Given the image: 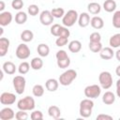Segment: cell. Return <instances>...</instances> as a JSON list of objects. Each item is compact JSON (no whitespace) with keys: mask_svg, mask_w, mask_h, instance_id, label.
<instances>
[{"mask_svg":"<svg viewBox=\"0 0 120 120\" xmlns=\"http://www.w3.org/2000/svg\"><path fill=\"white\" fill-rule=\"evenodd\" d=\"M112 25L114 28L120 29V10L114 11L112 15Z\"/></svg>","mask_w":120,"mask_h":120,"instance_id":"obj_33","label":"cell"},{"mask_svg":"<svg viewBox=\"0 0 120 120\" xmlns=\"http://www.w3.org/2000/svg\"><path fill=\"white\" fill-rule=\"evenodd\" d=\"M30 49L29 47L25 44V43H22V44H19L18 47L16 48V51H15V54H16V57L18 59H21V60H25L27 59L29 56H30Z\"/></svg>","mask_w":120,"mask_h":120,"instance_id":"obj_8","label":"cell"},{"mask_svg":"<svg viewBox=\"0 0 120 120\" xmlns=\"http://www.w3.org/2000/svg\"><path fill=\"white\" fill-rule=\"evenodd\" d=\"M21 39L23 42H30L34 38V33L31 30H23L21 33Z\"/></svg>","mask_w":120,"mask_h":120,"instance_id":"obj_28","label":"cell"},{"mask_svg":"<svg viewBox=\"0 0 120 120\" xmlns=\"http://www.w3.org/2000/svg\"><path fill=\"white\" fill-rule=\"evenodd\" d=\"M27 21V14L24 11H18L15 15V22L17 24H24Z\"/></svg>","mask_w":120,"mask_h":120,"instance_id":"obj_26","label":"cell"},{"mask_svg":"<svg viewBox=\"0 0 120 120\" xmlns=\"http://www.w3.org/2000/svg\"><path fill=\"white\" fill-rule=\"evenodd\" d=\"M68 47L69 52H71L73 53H76V52H79L81 51V49H82V43H81V41L76 40V39L75 40H71L68 43Z\"/></svg>","mask_w":120,"mask_h":120,"instance_id":"obj_23","label":"cell"},{"mask_svg":"<svg viewBox=\"0 0 120 120\" xmlns=\"http://www.w3.org/2000/svg\"><path fill=\"white\" fill-rule=\"evenodd\" d=\"M2 68H3V71L8 75H13L17 70V67L11 61L5 62L3 64V66H2Z\"/></svg>","mask_w":120,"mask_h":120,"instance_id":"obj_15","label":"cell"},{"mask_svg":"<svg viewBox=\"0 0 120 120\" xmlns=\"http://www.w3.org/2000/svg\"><path fill=\"white\" fill-rule=\"evenodd\" d=\"M12 83H13V87L15 89V92L18 95H22L24 92L25 85H26V80L23 76H22V74L15 76L12 80Z\"/></svg>","mask_w":120,"mask_h":120,"instance_id":"obj_6","label":"cell"},{"mask_svg":"<svg viewBox=\"0 0 120 120\" xmlns=\"http://www.w3.org/2000/svg\"><path fill=\"white\" fill-rule=\"evenodd\" d=\"M27 11H28V14L29 15H31V16H37L39 13V8H38V5L32 4V5H30L28 7Z\"/></svg>","mask_w":120,"mask_h":120,"instance_id":"obj_35","label":"cell"},{"mask_svg":"<svg viewBox=\"0 0 120 120\" xmlns=\"http://www.w3.org/2000/svg\"><path fill=\"white\" fill-rule=\"evenodd\" d=\"M0 36H2V34H3V28H0Z\"/></svg>","mask_w":120,"mask_h":120,"instance_id":"obj_48","label":"cell"},{"mask_svg":"<svg viewBox=\"0 0 120 120\" xmlns=\"http://www.w3.org/2000/svg\"><path fill=\"white\" fill-rule=\"evenodd\" d=\"M119 119H120V117H119Z\"/></svg>","mask_w":120,"mask_h":120,"instance_id":"obj_49","label":"cell"},{"mask_svg":"<svg viewBox=\"0 0 120 120\" xmlns=\"http://www.w3.org/2000/svg\"><path fill=\"white\" fill-rule=\"evenodd\" d=\"M35 106H36L35 99L30 96H26L21 98L20 100H18L17 102V108L22 111H33L35 109Z\"/></svg>","mask_w":120,"mask_h":120,"instance_id":"obj_3","label":"cell"},{"mask_svg":"<svg viewBox=\"0 0 120 120\" xmlns=\"http://www.w3.org/2000/svg\"><path fill=\"white\" fill-rule=\"evenodd\" d=\"M53 19H54V17L52 16V14L50 10H47V9L43 10L39 14V22L42 25H45V26L51 25L53 22Z\"/></svg>","mask_w":120,"mask_h":120,"instance_id":"obj_9","label":"cell"},{"mask_svg":"<svg viewBox=\"0 0 120 120\" xmlns=\"http://www.w3.org/2000/svg\"><path fill=\"white\" fill-rule=\"evenodd\" d=\"M114 54H115L116 59H117L119 62H120V49H118V50L115 52V53H114Z\"/></svg>","mask_w":120,"mask_h":120,"instance_id":"obj_45","label":"cell"},{"mask_svg":"<svg viewBox=\"0 0 120 120\" xmlns=\"http://www.w3.org/2000/svg\"><path fill=\"white\" fill-rule=\"evenodd\" d=\"M77 78V72L74 69H68L59 76V83L63 86H68Z\"/></svg>","mask_w":120,"mask_h":120,"instance_id":"obj_2","label":"cell"},{"mask_svg":"<svg viewBox=\"0 0 120 120\" xmlns=\"http://www.w3.org/2000/svg\"><path fill=\"white\" fill-rule=\"evenodd\" d=\"M116 95L118 98H120V79L116 81Z\"/></svg>","mask_w":120,"mask_h":120,"instance_id":"obj_44","label":"cell"},{"mask_svg":"<svg viewBox=\"0 0 120 120\" xmlns=\"http://www.w3.org/2000/svg\"><path fill=\"white\" fill-rule=\"evenodd\" d=\"M9 45H10L9 39L7 38L1 37V38H0V56L1 57L5 56L8 53V51L9 49Z\"/></svg>","mask_w":120,"mask_h":120,"instance_id":"obj_14","label":"cell"},{"mask_svg":"<svg viewBox=\"0 0 120 120\" xmlns=\"http://www.w3.org/2000/svg\"><path fill=\"white\" fill-rule=\"evenodd\" d=\"M84 96L88 98H97L101 94V86L98 84H91L87 85L83 90Z\"/></svg>","mask_w":120,"mask_h":120,"instance_id":"obj_7","label":"cell"},{"mask_svg":"<svg viewBox=\"0 0 120 120\" xmlns=\"http://www.w3.org/2000/svg\"><path fill=\"white\" fill-rule=\"evenodd\" d=\"M4 9H5V3L4 1H0V11L3 12Z\"/></svg>","mask_w":120,"mask_h":120,"instance_id":"obj_46","label":"cell"},{"mask_svg":"<svg viewBox=\"0 0 120 120\" xmlns=\"http://www.w3.org/2000/svg\"><path fill=\"white\" fill-rule=\"evenodd\" d=\"M32 93H33L34 97L40 98L44 95V87L41 84H35L32 88Z\"/></svg>","mask_w":120,"mask_h":120,"instance_id":"obj_29","label":"cell"},{"mask_svg":"<svg viewBox=\"0 0 120 120\" xmlns=\"http://www.w3.org/2000/svg\"><path fill=\"white\" fill-rule=\"evenodd\" d=\"M12 14L9 11H3L0 12V25L1 26H7L12 22Z\"/></svg>","mask_w":120,"mask_h":120,"instance_id":"obj_12","label":"cell"},{"mask_svg":"<svg viewBox=\"0 0 120 120\" xmlns=\"http://www.w3.org/2000/svg\"><path fill=\"white\" fill-rule=\"evenodd\" d=\"M15 118L17 120H26L28 118V113L26 112V111H22V110H19L16 113H15Z\"/></svg>","mask_w":120,"mask_h":120,"instance_id":"obj_38","label":"cell"},{"mask_svg":"<svg viewBox=\"0 0 120 120\" xmlns=\"http://www.w3.org/2000/svg\"><path fill=\"white\" fill-rule=\"evenodd\" d=\"M30 67H31V65L29 63H27V62H22L19 65V67H18V71H19L20 74L24 75V74L28 73V71L30 69Z\"/></svg>","mask_w":120,"mask_h":120,"instance_id":"obj_30","label":"cell"},{"mask_svg":"<svg viewBox=\"0 0 120 120\" xmlns=\"http://www.w3.org/2000/svg\"><path fill=\"white\" fill-rule=\"evenodd\" d=\"M30 65H31V68L32 69H34V70H39L43 67V60L40 57H34L31 60Z\"/></svg>","mask_w":120,"mask_h":120,"instance_id":"obj_25","label":"cell"},{"mask_svg":"<svg viewBox=\"0 0 120 120\" xmlns=\"http://www.w3.org/2000/svg\"><path fill=\"white\" fill-rule=\"evenodd\" d=\"M109 44L112 48H119L120 47V33L112 35L109 39Z\"/></svg>","mask_w":120,"mask_h":120,"instance_id":"obj_27","label":"cell"},{"mask_svg":"<svg viewBox=\"0 0 120 120\" xmlns=\"http://www.w3.org/2000/svg\"><path fill=\"white\" fill-rule=\"evenodd\" d=\"M61 27H62V25H60V24H58V23L52 24V27H51V34H52V36L58 38V37H59V33H60Z\"/></svg>","mask_w":120,"mask_h":120,"instance_id":"obj_36","label":"cell"},{"mask_svg":"<svg viewBox=\"0 0 120 120\" xmlns=\"http://www.w3.org/2000/svg\"><path fill=\"white\" fill-rule=\"evenodd\" d=\"M103 9L106 12H113L116 9V2L114 0H105L103 3Z\"/></svg>","mask_w":120,"mask_h":120,"instance_id":"obj_24","label":"cell"},{"mask_svg":"<svg viewBox=\"0 0 120 120\" xmlns=\"http://www.w3.org/2000/svg\"><path fill=\"white\" fill-rule=\"evenodd\" d=\"M37 52L40 57H46L50 53V47L45 43H40L38 45Z\"/></svg>","mask_w":120,"mask_h":120,"instance_id":"obj_21","label":"cell"},{"mask_svg":"<svg viewBox=\"0 0 120 120\" xmlns=\"http://www.w3.org/2000/svg\"><path fill=\"white\" fill-rule=\"evenodd\" d=\"M114 52L112 47H105L102 48V50L99 52V56L103 60H110L113 57Z\"/></svg>","mask_w":120,"mask_h":120,"instance_id":"obj_16","label":"cell"},{"mask_svg":"<svg viewBox=\"0 0 120 120\" xmlns=\"http://www.w3.org/2000/svg\"><path fill=\"white\" fill-rule=\"evenodd\" d=\"M90 42H101V35L98 32H93L89 36Z\"/></svg>","mask_w":120,"mask_h":120,"instance_id":"obj_39","label":"cell"},{"mask_svg":"<svg viewBox=\"0 0 120 120\" xmlns=\"http://www.w3.org/2000/svg\"><path fill=\"white\" fill-rule=\"evenodd\" d=\"M87 10L90 14L97 15L101 11V6L97 2H91L87 5Z\"/></svg>","mask_w":120,"mask_h":120,"instance_id":"obj_22","label":"cell"},{"mask_svg":"<svg viewBox=\"0 0 120 120\" xmlns=\"http://www.w3.org/2000/svg\"><path fill=\"white\" fill-rule=\"evenodd\" d=\"M30 118L32 120H42L43 119V113L41 111H33L30 114Z\"/></svg>","mask_w":120,"mask_h":120,"instance_id":"obj_41","label":"cell"},{"mask_svg":"<svg viewBox=\"0 0 120 120\" xmlns=\"http://www.w3.org/2000/svg\"><path fill=\"white\" fill-rule=\"evenodd\" d=\"M90 24H91V26L94 29L99 30V29L103 28V26H104V21L99 16H94L90 20Z\"/></svg>","mask_w":120,"mask_h":120,"instance_id":"obj_17","label":"cell"},{"mask_svg":"<svg viewBox=\"0 0 120 120\" xmlns=\"http://www.w3.org/2000/svg\"><path fill=\"white\" fill-rule=\"evenodd\" d=\"M115 73H116V75H117L118 77H120V65L116 67V68H115Z\"/></svg>","mask_w":120,"mask_h":120,"instance_id":"obj_47","label":"cell"},{"mask_svg":"<svg viewBox=\"0 0 120 120\" xmlns=\"http://www.w3.org/2000/svg\"><path fill=\"white\" fill-rule=\"evenodd\" d=\"M14 117H15V112L9 107L3 108L0 111V119L1 120H11Z\"/></svg>","mask_w":120,"mask_h":120,"instance_id":"obj_11","label":"cell"},{"mask_svg":"<svg viewBox=\"0 0 120 120\" xmlns=\"http://www.w3.org/2000/svg\"><path fill=\"white\" fill-rule=\"evenodd\" d=\"M88 47H89L90 51L93 52H99L103 48L101 42H90V41H89Z\"/></svg>","mask_w":120,"mask_h":120,"instance_id":"obj_31","label":"cell"},{"mask_svg":"<svg viewBox=\"0 0 120 120\" xmlns=\"http://www.w3.org/2000/svg\"><path fill=\"white\" fill-rule=\"evenodd\" d=\"M48 114L53 119H59L61 115V110L56 105H52L48 108Z\"/></svg>","mask_w":120,"mask_h":120,"instance_id":"obj_20","label":"cell"},{"mask_svg":"<svg viewBox=\"0 0 120 120\" xmlns=\"http://www.w3.org/2000/svg\"><path fill=\"white\" fill-rule=\"evenodd\" d=\"M98 82L101 88L107 90L112 85V76L109 71H102L98 75Z\"/></svg>","mask_w":120,"mask_h":120,"instance_id":"obj_5","label":"cell"},{"mask_svg":"<svg viewBox=\"0 0 120 120\" xmlns=\"http://www.w3.org/2000/svg\"><path fill=\"white\" fill-rule=\"evenodd\" d=\"M23 1L22 0H12L11 2V7L15 10H21L23 7Z\"/></svg>","mask_w":120,"mask_h":120,"instance_id":"obj_40","label":"cell"},{"mask_svg":"<svg viewBox=\"0 0 120 120\" xmlns=\"http://www.w3.org/2000/svg\"><path fill=\"white\" fill-rule=\"evenodd\" d=\"M79 14L75 9H69L62 18V23L66 27H71L78 21Z\"/></svg>","mask_w":120,"mask_h":120,"instance_id":"obj_4","label":"cell"},{"mask_svg":"<svg viewBox=\"0 0 120 120\" xmlns=\"http://www.w3.org/2000/svg\"><path fill=\"white\" fill-rule=\"evenodd\" d=\"M55 57H56V60H60V59H64V58H67L68 57L67 52L65 50H59L56 54H55Z\"/></svg>","mask_w":120,"mask_h":120,"instance_id":"obj_42","label":"cell"},{"mask_svg":"<svg viewBox=\"0 0 120 120\" xmlns=\"http://www.w3.org/2000/svg\"><path fill=\"white\" fill-rule=\"evenodd\" d=\"M52 16L56 19H60V18H63L64 15H65V10L63 8H54L51 10Z\"/></svg>","mask_w":120,"mask_h":120,"instance_id":"obj_32","label":"cell"},{"mask_svg":"<svg viewBox=\"0 0 120 120\" xmlns=\"http://www.w3.org/2000/svg\"><path fill=\"white\" fill-rule=\"evenodd\" d=\"M115 101V95L111 92V91H107L103 94L102 96V102L106 105H112L113 104Z\"/></svg>","mask_w":120,"mask_h":120,"instance_id":"obj_19","label":"cell"},{"mask_svg":"<svg viewBox=\"0 0 120 120\" xmlns=\"http://www.w3.org/2000/svg\"><path fill=\"white\" fill-rule=\"evenodd\" d=\"M90 15L87 12H82L78 18V24L80 27H86L90 24Z\"/></svg>","mask_w":120,"mask_h":120,"instance_id":"obj_13","label":"cell"},{"mask_svg":"<svg viewBox=\"0 0 120 120\" xmlns=\"http://www.w3.org/2000/svg\"><path fill=\"white\" fill-rule=\"evenodd\" d=\"M68 42V38L66 37H58L55 40V44L57 47H64Z\"/></svg>","mask_w":120,"mask_h":120,"instance_id":"obj_37","label":"cell"},{"mask_svg":"<svg viewBox=\"0 0 120 120\" xmlns=\"http://www.w3.org/2000/svg\"><path fill=\"white\" fill-rule=\"evenodd\" d=\"M56 64H57V67L59 68H67L70 65V58L67 57V58H64V59L56 60Z\"/></svg>","mask_w":120,"mask_h":120,"instance_id":"obj_34","label":"cell"},{"mask_svg":"<svg viewBox=\"0 0 120 120\" xmlns=\"http://www.w3.org/2000/svg\"><path fill=\"white\" fill-rule=\"evenodd\" d=\"M94 108V102L91 98H84L80 102L79 112L82 118H88L92 114V111Z\"/></svg>","mask_w":120,"mask_h":120,"instance_id":"obj_1","label":"cell"},{"mask_svg":"<svg viewBox=\"0 0 120 120\" xmlns=\"http://www.w3.org/2000/svg\"><path fill=\"white\" fill-rule=\"evenodd\" d=\"M97 120H112V116L109 115V114L100 113L97 116Z\"/></svg>","mask_w":120,"mask_h":120,"instance_id":"obj_43","label":"cell"},{"mask_svg":"<svg viewBox=\"0 0 120 120\" xmlns=\"http://www.w3.org/2000/svg\"><path fill=\"white\" fill-rule=\"evenodd\" d=\"M59 86V81H57L56 79H48L45 82V87L48 91L50 92H55L58 89Z\"/></svg>","mask_w":120,"mask_h":120,"instance_id":"obj_18","label":"cell"},{"mask_svg":"<svg viewBox=\"0 0 120 120\" xmlns=\"http://www.w3.org/2000/svg\"><path fill=\"white\" fill-rule=\"evenodd\" d=\"M16 101V96L10 92H4L0 96V103L3 105H12Z\"/></svg>","mask_w":120,"mask_h":120,"instance_id":"obj_10","label":"cell"}]
</instances>
